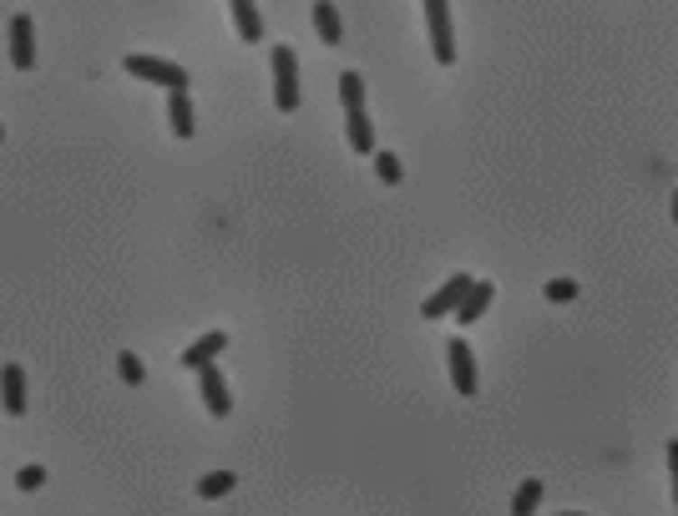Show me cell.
<instances>
[{"label":"cell","instance_id":"obj_22","mask_svg":"<svg viewBox=\"0 0 678 516\" xmlns=\"http://www.w3.org/2000/svg\"><path fill=\"white\" fill-rule=\"evenodd\" d=\"M0 143H5V132H0Z\"/></svg>","mask_w":678,"mask_h":516},{"label":"cell","instance_id":"obj_20","mask_svg":"<svg viewBox=\"0 0 678 516\" xmlns=\"http://www.w3.org/2000/svg\"><path fill=\"white\" fill-rule=\"evenodd\" d=\"M668 476H673V506H678V440H668Z\"/></svg>","mask_w":678,"mask_h":516},{"label":"cell","instance_id":"obj_21","mask_svg":"<svg viewBox=\"0 0 678 516\" xmlns=\"http://www.w3.org/2000/svg\"><path fill=\"white\" fill-rule=\"evenodd\" d=\"M673 223H678V193H673Z\"/></svg>","mask_w":678,"mask_h":516},{"label":"cell","instance_id":"obj_5","mask_svg":"<svg viewBox=\"0 0 678 516\" xmlns=\"http://www.w3.org/2000/svg\"><path fill=\"white\" fill-rule=\"evenodd\" d=\"M466 289H471V273H450L446 284L421 304V319H446V314H456V304L466 299Z\"/></svg>","mask_w":678,"mask_h":516},{"label":"cell","instance_id":"obj_3","mask_svg":"<svg viewBox=\"0 0 678 516\" xmlns=\"http://www.w3.org/2000/svg\"><path fill=\"white\" fill-rule=\"evenodd\" d=\"M274 106L279 112H299V56L294 46H274Z\"/></svg>","mask_w":678,"mask_h":516},{"label":"cell","instance_id":"obj_19","mask_svg":"<svg viewBox=\"0 0 678 516\" xmlns=\"http://www.w3.org/2000/svg\"><path fill=\"white\" fill-rule=\"evenodd\" d=\"M41 481H46L41 465H21V471H15V486H21V491H41Z\"/></svg>","mask_w":678,"mask_h":516},{"label":"cell","instance_id":"obj_13","mask_svg":"<svg viewBox=\"0 0 678 516\" xmlns=\"http://www.w3.org/2000/svg\"><path fill=\"white\" fill-rule=\"evenodd\" d=\"M314 31H320L324 46H339V36H345V21H339V11H334V0H320V5H314Z\"/></svg>","mask_w":678,"mask_h":516},{"label":"cell","instance_id":"obj_15","mask_svg":"<svg viewBox=\"0 0 678 516\" xmlns=\"http://www.w3.org/2000/svg\"><path fill=\"white\" fill-rule=\"evenodd\" d=\"M233 481H238L233 471H213V476L198 481V496H203V502H218V496H228L233 491Z\"/></svg>","mask_w":678,"mask_h":516},{"label":"cell","instance_id":"obj_18","mask_svg":"<svg viewBox=\"0 0 678 516\" xmlns=\"http://www.w3.org/2000/svg\"><path fill=\"white\" fill-rule=\"evenodd\" d=\"M547 299H552V304H572V299H577V284H572V279H552V284H547Z\"/></svg>","mask_w":678,"mask_h":516},{"label":"cell","instance_id":"obj_2","mask_svg":"<svg viewBox=\"0 0 678 516\" xmlns=\"http://www.w3.org/2000/svg\"><path fill=\"white\" fill-rule=\"evenodd\" d=\"M122 71L137 81H153V87H163V91H188V71H182L178 61H163V56L132 51V56H122Z\"/></svg>","mask_w":678,"mask_h":516},{"label":"cell","instance_id":"obj_14","mask_svg":"<svg viewBox=\"0 0 678 516\" xmlns=\"http://www.w3.org/2000/svg\"><path fill=\"white\" fill-rule=\"evenodd\" d=\"M542 506V481H522L512 496V516H532Z\"/></svg>","mask_w":678,"mask_h":516},{"label":"cell","instance_id":"obj_12","mask_svg":"<svg viewBox=\"0 0 678 516\" xmlns=\"http://www.w3.org/2000/svg\"><path fill=\"white\" fill-rule=\"evenodd\" d=\"M167 127H172V137H192V102H188V91H167Z\"/></svg>","mask_w":678,"mask_h":516},{"label":"cell","instance_id":"obj_4","mask_svg":"<svg viewBox=\"0 0 678 516\" xmlns=\"http://www.w3.org/2000/svg\"><path fill=\"white\" fill-rule=\"evenodd\" d=\"M446 364H450V385H456V395H476V349L466 345L461 335L446 345Z\"/></svg>","mask_w":678,"mask_h":516},{"label":"cell","instance_id":"obj_6","mask_svg":"<svg viewBox=\"0 0 678 516\" xmlns=\"http://www.w3.org/2000/svg\"><path fill=\"white\" fill-rule=\"evenodd\" d=\"M198 390H203V405H208V415H223L233 410V395H228V380H223V370H218V360L213 364H203L198 370Z\"/></svg>","mask_w":678,"mask_h":516},{"label":"cell","instance_id":"obj_1","mask_svg":"<svg viewBox=\"0 0 678 516\" xmlns=\"http://www.w3.org/2000/svg\"><path fill=\"white\" fill-rule=\"evenodd\" d=\"M339 102H345L349 147H355V152H375V127H370V112H365V81H359L355 71L339 77Z\"/></svg>","mask_w":678,"mask_h":516},{"label":"cell","instance_id":"obj_10","mask_svg":"<svg viewBox=\"0 0 678 516\" xmlns=\"http://www.w3.org/2000/svg\"><path fill=\"white\" fill-rule=\"evenodd\" d=\"M491 299H497V284H476V279H471V289H466V299H461V304H456V319H461V329H466V324H476V319H487Z\"/></svg>","mask_w":678,"mask_h":516},{"label":"cell","instance_id":"obj_11","mask_svg":"<svg viewBox=\"0 0 678 516\" xmlns=\"http://www.w3.org/2000/svg\"><path fill=\"white\" fill-rule=\"evenodd\" d=\"M233 11V26H238V41H248L254 46L258 36H264V15H258V0H228Z\"/></svg>","mask_w":678,"mask_h":516},{"label":"cell","instance_id":"obj_16","mask_svg":"<svg viewBox=\"0 0 678 516\" xmlns=\"http://www.w3.org/2000/svg\"><path fill=\"white\" fill-rule=\"evenodd\" d=\"M375 172H380V182H390V188L405 178V168H400V157H395V152H375Z\"/></svg>","mask_w":678,"mask_h":516},{"label":"cell","instance_id":"obj_17","mask_svg":"<svg viewBox=\"0 0 678 516\" xmlns=\"http://www.w3.org/2000/svg\"><path fill=\"white\" fill-rule=\"evenodd\" d=\"M116 374H122V385H142V380H147L137 355H116Z\"/></svg>","mask_w":678,"mask_h":516},{"label":"cell","instance_id":"obj_9","mask_svg":"<svg viewBox=\"0 0 678 516\" xmlns=\"http://www.w3.org/2000/svg\"><path fill=\"white\" fill-rule=\"evenodd\" d=\"M0 405H5V415H26V374H21V364H0Z\"/></svg>","mask_w":678,"mask_h":516},{"label":"cell","instance_id":"obj_8","mask_svg":"<svg viewBox=\"0 0 678 516\" xmlns=\"http://www.w3.org/2000/svg\"><path fill=\"white\" fill-rule=\"evenodd\" d=\"M223 349H228V335H223V329H208V335H198L188 349H182L178 364H188V370H203V364H213Z\"/></svg>","mask_w":678,"mask_h":516},{"label":"cell","instance_id":"obj_7","mask_svg":"<svg viewBox=\"0 0 678 516\" xmlns=\"http://www.w3.org/2000/svg\"><path fill=\"white\" fill-rule=\"evenodd\" d=\"M31 61H36V21L15 15L11 21V66L15 71H31Z\"/></svg>","mask_w":678,"mask_h":516}]
</instances>
